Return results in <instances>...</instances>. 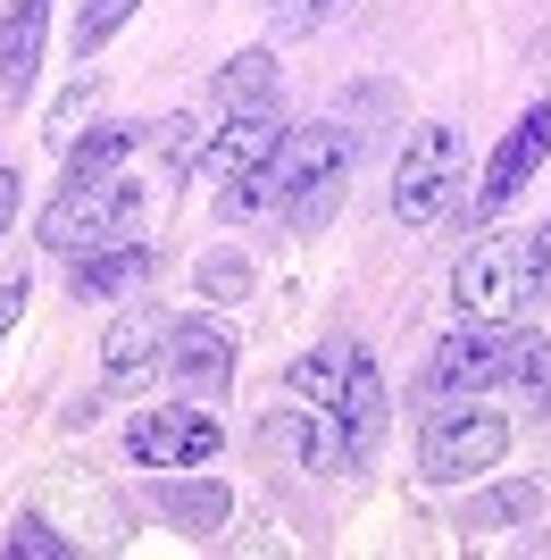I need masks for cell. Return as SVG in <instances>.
<instances>
[{"mask_svg": "<svg viewBox=\"0 0 551 560\" xmlns=\"http://www.w3.org/2000/svg\"><path fill=\"white\" fill-rule=\"evenodd\" d=\"M167 335H176V318H160V310L117 318L101 335V394H142L151 376H167Z\"/></svg>", "mask_w": 551, "mask_h": 560, "instance_id": "9", "label": "cell"}, {"mask_svg": "<svg viewBox=\"0 0 551 560\" xmlns=\"http://www.w3.org/2000/svg\"><path fill=\"white\" fill-rule=\"evenodd\" d=\"M251 101H276V59L268 50H243V59L218 75V109H251Z\"/></svg>", "mask_w": 551, "mask_h": 560, "instance_id": "18", "label": "cell"}, {"mask_svg": "<svg viewBox=\"0 0 551 560\" xmlns=\"http://www.w3.org/2000/svg\"><path fill=\"white\" fill-rule=\"evenodd\" d=\"M17 192H25L17 167H0V234H9V218H17Z\"/></svg>", "mask_w": 551, "mask_h": 560, "instance_id": "28", "label": "cell"}, {"mask_svg": "<svg viewBox=\"0 0 551 560\" xmlns=\"http://www.w3.org/2000/svg\"><path fill=\"white\" fill-rule=\"evenodd\" d=\"M134 218H142V185H134V176H109V185H59V201L43 210V243H50V252H92V243H117Z\"/></svg>", "mask_w": 551, "mask_h": 560, "instance_id": "4", "label": "cell"}, {"mask_svg": "<svg viewBox=\"0 0 551 560\" xmlns=\"http://www.w3.org/2000/svg\"><path fill=\"white\" fill-rule=\"evenodd\" d=\"M9 552L17 560H68V536H50L43 518H17V527H9Z\"/></svg>", "mask_w": 551, "mask_h": 560, "instance_id": "24", "label": "cell"}, {"mask_svg": "<svg viewBox=\"0 0 551 560\" xmlns=\"http://www.w3.org/2000/svg\"><path fill=\"white\" fill-rule=\"evenodd\" d=\"M167 376H176L184 394H218L234 376V335L218 327V318H176V335H167Z\"/></svg>", "mask_w": 551, "mask_h": 560, "instance_id": "12", "label": "cell"}, {"mask_svg": "<svg viewBox=\"0 0 551 560\" xmlns=\"http://www.w3.org/2000/svg\"><path fill=\"white\" fill-rule=\"evenodd\" d=\"M502 452H509V427L493 419V410L443 401L435 419H426V435H418V477H426V486H468V477H484Z\"/></svg>", "mask_w": 551, "mask_h": 560, "instance_id": "3", "label": "cell"}, {"mask_svg": "<svg viewBox=\"0 0 551 560\" xmlns=\"http://www.w3.org/2000/svg\"><path fill=\"white\" fill-rule=\"evenodd\" d=\"M84 109H92V84H75V93L59 101V109H50V126H43V135L59 142V151H68V142H75V117H84Z\"/></svg>", "mask_w": 551, "mask_h": 560, "instance_id": "25", "label": "cell"}, {"mask_svg": "<svg viewBox=\"0 0 551 560\" xmlns=\"http://www.w3.org/2000/svg\"><path fill=\"white\" fill-rule=\"evenodd\" d=\"M351 351H360V343H343V335H326L318 351H301L293 369H284V401H309V410H326V401L343 394V376H351Z\"/></svg>", "mask_w": 551, "mask_h": 560, "instance_id": "16", "label": "cell"}, {"mask_svg": "<svg viewBox=\"0 0 551 560\" xmlns=\"http://www.w3.org/2000/svg\"><path fill=\"white\" fill-rule=\"evenodd\" d=\"M527 511H543V493L535 486H502V493H484L477 511H468V527H509V518H527Z\"/></svg>", "mask_w": 551, "mask_h": 560, "instance_id": "23", "label": "cell"}, {"mask_svg": "<svg viewBox=\"0 0 551 560\" xmlns=\"http://www.w3.org/2000/svg\"><path fill=\"white\" fill-rule=\"evenodd\" d=\"M226 511H234V493L218 486V477H184V486H160V518L176 527V536H218L226 527Z\"/></svg>", "mask_w": 551, "mask_h": 560, "instance_id": "15", "label": "cell"}, {"mask_svg": "<svg viewBox=\"0 0 551 560\" xmlns=\"http://www.w3.org/2000/svg\"><path fill=\"white\" fill-rule=\"evenodd\" d=\"M502 360H509V327H502V318H468V327H452L435 343L418 394L435 401V410H443V401H468V394H484V385H502Z\"/></svg>", "mask_w": 551, "mask_h": 560, "instance_id": "6", "label": "cell"}, {"mask_svg": "<svg viewBox=\"0 0 551 560\" xmlns=\"http://www.w3.org/2000/svg\"><path fill=\"white\" fill-rule=\"evenodd\" d=\"M43 43H50V0H9V9H0V93L9 101L34 93Z\"/></svg>", "mask_w": 551, "mask_h": 560, "instance_id": "13", "label": "cell"}, {"mask_svg": "<svg viewBox=\"0 0 551 560\" xmlns=\"http://www.w3.org/2000/svg\"><path fill=\"white\" fill-rule=\"evenodd\" d=\"M452 302L468 310V318H518L527 310V243L518 234H484V243H468V259L452 268Z\"/></svg>", "mask_w": 551, "mask_h": 560, "instance_id": "5", "label": "cell"}, {"mask_svg": "<svg viewBox=\"0 0 551 560\" xmlns=\"http://www.w3.org/2000/svg\"><path fill=\"white\" fill-rule=\"evenodd\" d=\"M543 160H551V101H535V109L502 135V151L484 160V176H477V210H509Z\"/></svg>", "mask_w": 551, "mask_h": 560, "instance_id": "10", "label": "cell"}, {"mask_svg": "<svg viewBox=\"0 0 551 560\" xmlns=\"http://www.w3.org/2000/svg\"><path fill=\"white\" fill-rule=\"evenodd\" d=\"M335 18H351V0H276V43H301Z\"/></svg>", "mask_w": 551, "mask_h": 560, "instance_id": "20", "label": "cell"}, {"mask_svg": "<svg viewBox=\"0 0 551 560\" xmlns=\"http://www.w3.org/2000/svg\"><path fill=\"white\" fill-rule=\"evenodd\" d=\"M134 284H151V243H92L84 259H75V293L84 302H109V293H134Z\"/></svg>", "mask_w": 551, "mask_h": 560, "instance_id": "14", "label": "cell"}, {"mask_svg": "<svg viewBox=\"0 0 551 560\" xmlns=\"http://www.w3.org/2000/svg\"><path fill=\"white\" fill-rule=\"evenodd\" d=\"M351 135L343 117H309V126H284L276 160L251 167L243 185H226V218H293L301 234H318L326 218L343 210V185H351Z\"/></svg>", "mask_w": 551, "mask_h": 560, "instance_id": "1", "label": "cell"}, {"mask_svg": "<svg viewBox=\"0 0 551 560\" xmlns=\"http://www.w3.org/2000/svg\"><path fill=\"white\" fill-rule=\"evenodd\" d=\"M17 310H25V277H17V268H9V277H0V335L17 327Z\"/></svg>", "mask_w": 551, "mask_h": 560, "instance_id": "27", "label": "cell"}, {"mask_svg": "<svg viewBox=\"0 0 551 560\" xmlns=\"http://www.w3.org/2000/svg\"><path fill=\"white\" fill-rule=\"evenodd\" d=\"M502 385H509L518 401H535V410H551V343H509Z\"/></svg>", "mask_w": 551, "mask_h": 560, "instance_id": "19", "label": "cell"}, {"mask_svg": "<svg viewBox=\"0 0 551 560\" xmlns=\"http://www.w3.org/2000/svg\"><path fill=\"white\" fill-rule=\"evenodd\" d=\"M326 419H335L343 468H360L367 452H376V435H385V376H376V360H367V351H351V376H343V394L326 401Z\"/></svg>", "mask_w": 551, "mask_h": 560, "instance_id": "11", "label": "cell"}, {"mask_svg": "<svg viewBox=\"0 0 551 560\" xmlns=\"http://www.w3.org/2000/svg\"><path fill=\"white\" fill-rule=\"evenodd\" d=\"M134 9H142V0H84V18H75V59H92V50L109 43V34L134 18Z\"/></svg>", "mask_w": 551, "mask_h": 560, "instance_id": "21", "label": "cell"}, {"mask_svg": "<svg viewBox=\"0 0 551 560\" xmlns=\"http://www.w3.org/2000/svg\"><path fill=\"white\" fill-rule=\"evenodd\" d=\"M134 142H142V126H92L84 142H68V185H109V176H126Z\"/></svg>", "mask_w": 551, "mask_h": 560, "instance_id": "17", "label": "cell"}, {"mask_svg": "<svg viewBox=\"0 0 551 560\" xmlns=\"http://www.w3.org/2000/svg\"><path fill=\"white\" fill-rule=\"evenodd\" d=\"M192 284H201V302H243V293H251V268H243L234 252H209Z\"/></svg>", "mask_w": 551, "mask_h": 560, "instance_id": "22", "label": "cell"}, {"mask_svg": "<svg viewBox=\"0 0 551 560\" xmlns=\"http://www.w3.org/2000/svg\"><path fill=\"white\" fill-rule=\"evenodd\" d=\"M535 293H551V218L535 226V243H527V302Z\"/></svg>", "mask_w": 551, "mask_h": 560, "instance_id": "26", "label": "cell"}, {"mask_svg": "<svg viewBox=\"0 0 551 560\" xmlns=\"http://www.w3.org/2000/svg\"><path fill=\"white\" fill-rule=\"evenodd\" d=\"M218 444H226V427H218V410H201V401H160V410H142V419L126 427V452H134L142 468L218 460Z\"/></svg>", "mask_w": 551, "mask_h": 560, "instance_id": "8", "label": "cell"}, {"mask_svg": "<svg viewBox=\"0 0 551 560\" xmlns=\"http://www.w3.org/2000/svg\"><path fill=\"white\" fill-rule=\"evenodd\" d=\"M459 185H468V135L435 117V126H418V135L401 142V167H392V218H401V226H435V218L459 201Z\"/></svg>", "mask_w": 551, "mask_h": 560, "instance_id": "2", "label": "cell"}, {"mask_svg": "<svg viewBox=\"0 0 551 560\" xmlns=\"http://www.w3.org/2000/svg\"><path fill=\"white\" fill-rule=\"evenodd\" d=\"M276 142H284V117H276V101H251V109H226V126L192 151V167L184 176H201L209 192H226V185H243L251 167H268L276 160Z\"/></svg>", "mask_w": 551, "mask_h": 560, "instance_id": "7", "label": "cell"}]
</instances>
